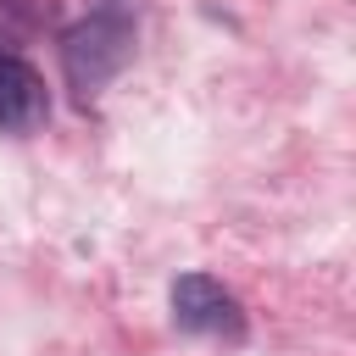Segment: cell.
I'll use <instances>...</instances> for the list:
<instances>
[{"label": "cell", "mask_w": 356, "mask_h": 356, "mask_svg": "<svg viewBox=\"0 0 356 356\" xmlns=\"http://www.w3.org/2000/svg\"><path fill=\"white\" fill-rule=\"evenodd\" d=\"M134 56V22L122 11H95L61 33V72L78 100H95Z\"/></svg>", "instance_id": "1"}, {"label": "cell", "mask_w": 356, "mask_h": 356, "mask_svg": "<svg viewBox=\"0 0 356 356\" xmlns=\"http://www.w3.org/2000/svg\"><path fill=\"white\" fill-rule=\"evenodd\" d=\"M172 317H178V328H189V334H222V339H239V334H245V312H239L234 289L217 284L211 273H184V278H172Z\"/></svg>", "instance_id": "2"}, {"label": "cell", "mask_w": 356, "mask_h": 356, "mask_svg": "<svg viewBox=\"0 0 356 356\" xmlns=\"http://www.w3.org/2000/svg\"><path fill=\"white\" fill-rule=\"evenodd\" d=\"M50 117V95L44 78L22 61V56H0V128L6 134H28Z\"/></svg>", "instance_id": "3"}]
</instances>
